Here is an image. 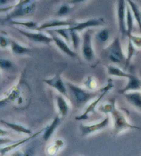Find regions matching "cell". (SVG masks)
Masks as SVG:
<instances>
[{"label": "cell", "instance_id": "6da1fadb", "mask_svg": "<svg viewBox=\"0 0 141 156\" xmlns=\"http://www.w3.org/2000/svg\"><path fill=\"white\" fill-rule=\"evenodd\" d=\"M66 87L72 102L76 106L85 105L92 99L97 98L101 94L98 93L100 90L99 92H90L70 82L66 83Z\"/></svg>", "mask_w": 141, "mask_h": 156}, {"label": "cell", "instance_id": "7a4b0ae2", "mask_svg": "<svg viewBox=\"0 0 141 156\" xmlns=\"http://www.w3.org/2000/svg\"><path fill=\"white\" fill-rule=\"evenodd\" d=\"M110 114L113 120V133L114 136H117L120 133L127 129H140V127L130 124L124 114L117 108L116 105H114L112 109Z\"/></svg>", "mask_w": 141, "mask_h": 156}, {"label": "cell", "instance_id": "3957f363", "mask_svg": "<svg viewBox=\"0 0 141 156\" xmlns=\"http://www.w3.org/2000/svg\"><path fill=\"white\" fill-rule=\"evenodd\" d=\"M105 53L109 60L114 64L123 65L126 62V56L125 55L122 48L121 40L119 37H116L112 42L105 49Z\"/></svg>", "mask_w": 141, "mask_h": 156}, {"label": "cell", "instance_id": "277c9868", "mask_svg": "<svg viewBox=\"0 0 141 156\" xmlns=\"http://www.w3.org/2000/svg\"><path fill=\"white\" fill-rule=\"evenodd\" d=\"M114 88V84H113V82H112V79H109L108 81V84H107L105 87L102 88L101 90V93L99 95L95 100L92 101L90 105H88L87 108H85V110L84 111V113L81 114V115L75 117V120L77 121H83V120H85L89 118V116L91 113H94L95 111L96 107L98 105V103L101 102V100L103 98L104 96H105L109 90H110L112 88Z\"/></svg>", "mask_w": 141, "mask_h": 156}, {"label": "cell", "instance_id": "5b68a950", "mask_svg": "<svg viewBox=\"0 0 141 156\" xmlns=\"http://www.w3.org/2000/svg\"><path fill=\"white\" fill-rule=\"evenodd\" d=\"M93 30L92 29H86L83 35L81 42V52L83 58L87 62H91L95 58V51L92 44V35Z\"/></svg>", "mask_w": 141, "mask_h": 156}, {"label": "cell", "instance_id": "8992f818", "mask_svg": "<svg viewBox=\"0 0 141 156\" xmlns=\"http://www.w3.org/2000/svg\"><path fill=\"white\" fill-rule=\"evenodd\" d=\"M13 27V26H12ZM15 30L18 31L21 35L24 36L28 40L35 43H40L43 44H46L48 45L50 43L53 42V39L50 35H48L46 33H42L41 31H37V32H30V31L23 30L22 28H19L17 27H13Z\"/></svg>", "mask_w": 141, "mask_h": 156}, {"label": "cell", "instance_id": "52a82bcc", "mask_svg": "<svg viewBox=\"0 0 141 156\" xmlns=\"http://www.w3.org/2000/svg\"><path fill=\"white\" fill-rule=\"evenodd\" d=\"M35 4L31 3L24 6H19L10 10V12L6 15L3 22H9V21L12 20H16L17 18H21L24 17L26 15H28L35 10Z\"/></svg>", "mask_w": 141, "mask_h": 156}, {"label": "cell", "instance_id": "ba28073f", "mask_svg": "<svg viewBox=\"0 0 141 156\" xmlns=\"http://www.w3.org/2000/svg\"><path fill=\"white\" fill-rule=\"evenodd\" d=\"M45 31H46L53 37V41L60 51L70 58H74L77 56V53L72 50V48L69 46V44L66 40H64L61 37H60L57 33L53 32L51 29H47Z\"/></svg>", "mask_w": 141, "mask_h": 156}, {"label": "cell", "instance_id": "9c48e42d", "mask_svg": "<svg viewBox=\"0 0 141 156\" xmlns=\"http://www.w3.org/2000/svg\"><path fill=\"white\" fill-rule=\"evenodd\" d=\"M43 82H45L46 84H48L49 87L53 88L54 89L57 90L60 94L66 96V98H69L66 85L65 84L61 77V71L57 73L51 79H45L43 80Z\"/></svg>", "mask_w": 141, "mask_h": 156}, {"label": "cell", "instance_id": "30bf717a", "mask_svg": "<svg viewBox=\"0 0 141 156\" xmlns=\"http://www.w3.org/2000/svg\"><path fill=\"white\" fill-rule=\"evenodd\" d=\"M126 0H118L117 2V20L120 33L122 37L127 36V28L125 18H126Z\"/></svg>", "mask_w": 141, "mask_h": 156}, {"label": "cell", "instance_id": "8fae6325", "mask_svg": "<svg viewBox=\"0 0 141 156\" xmlns=\"http://www.w3.org/2000/svg\"><path fill=\"white\" fill-rule=\"evenodd\" d=\"M109 121H110L109 116L108 114H106L105 118L101 122H98V123L90 124V125H84V124H81L80 125V131L81 133V136H87L88 135H90L94 133L105 129L108 126Z\"/></svg>", "mask_w": 141, "mask_h": 156}, {"label": "cell", "instance_id": "7c38bea8", "mask_svg": "<svg viewBox=\"0 0 141 156\" xmlns=\"http://www.w3.org/2000/svg\"><path fill=\"white\" fill-rule=\"evenodd\" d=\"M77 22L71 20H50L46 22L38 27L36 30L42 31L51 28H57L61 27H71L77 24Z\"/></svg>", "mask_w": 141, "mask_h": 156}, {"label": "cell", "instance_id": "4fadbf2b", "mask_svg": "<svg viewBox=\"0 0 141 156\" xmlns=\"http://www.w3.org/2000/svg\"><path fill=\"white\" fill-rule=\"evenodd\" d=\"M105 24V22L103 18H96V19H91L86 20L85 22L77 23V24L70 27V29L77 30V31H82L83 30L88 29L89 28L101 27Z\"/></svg>", "mask_w": 141, "mask_h": 156}, {"label": "cell", "instance_id": "5bb4252c", "mask_svg": "<svg viewBox=\"0 0 141 156\" xmlns=\"http://www.w3.org/2000/svg\"><path fill=\"white\" fill-rule=\"evenodd\" d=\"M45 129H46V127H44L43 129H41L40 131L36 132V133H34L33 135H32V136H30L28 137H26V138L21 140H18V141H15L14 143H12L11 144H9V145H8V146H6L4 147H2L1 149H0V153H1V155H6V153H8L9 152H10L11 151L16 149L17 148L20 147L21 145L23 144L24 143L28 142L31 139H33L35 137H36V136H38V135L41 134V133H43V131H45Z\"/></svg>", "mask_w": 141, "mask_h": 156}, {"label": "cell", "instance_id": "9a60e30c", "mask_svg": "<svg viewBox=\"0 0 141 156\" xmlns=\"http://www.w3.org/2000/svg\"><path fill=\"white\" fill-rule=\"evenodd\" d=\"M63 119H64V118L58 113L56 115V117H54V118L53 119V122H51V124L50 125L46 126L45 131H43V140L44 141H48L52 136L54 134V133L55 132L56 129L58 128L59 124L61 123Z\"/></svg>", "mask_w": 141, "mask_h": 156}, {"label": "cell", "instance_id": "2e32d148", "mask_svg": "<svg viewBox=\"0 0 141 156\" xmlns=\"http://www.w3.org/2000/svg\"><path fill=\"white\" fill-rule=\"evenodd\" d=\"M126 86L122 89L119 90L120 94L124 95L128 91H136V90H141V80L138 77L132 75L130 77Z\"/></svg>", "mask_w": 141, "mask_h": 156}, {"label": "cell", "instance_id": "e0dca14e", "mask_svg": "<svg viewBox=\"0 0 141 156\" xmlns=\"http://www.w3.org/2000/svg\"><path fill=\"white\" fill-rule=\"evenodd\" d=\"M127 102L141 112V93L139 90L126 93L124 94Z\"/></svg>", "mask_w": 141, "mask_h": 156}, {"label": "cell", "instance_id": "ac0fdd59", "mask_svg": "<svg viewBox=\"0 0 141 156\" xmlns=\"http://www.w3.org/2000/svg\"><path fill=\"white\" fill-rule=\"evenodd\" d=\"M56 102L57 106L59 111V114L63 118H64L69 113L70 106L68 104L65 100L62 94L57 95L56 97Z\"/></svg>", "mask_w": 141, "mask_h": 156}, {"label": "cell", "instance_id": "d6986e66", "mask_svg": "<svg viewBox=\"0 0 141 156\" xmlns=\"http://www.w3.org/2000/svg\"><path fill=\"white\" fill-rule=\"evenodd\" d=\"M1 124H4L7 128H9L12 129V131H15L16 133H23L26 134L28 136H32L33 132L30 129L26 128V127L23 126L21 124H17V123H12V122H6L4 120H1Z\"/></svg>", "mask_w": 141, "mask_h": 156}, {"label": "cell", "instance_id": "ffe728a7", "mask_svg": "<svg viewBox=\"0 0 141 156\" xmlns=\"http://www.w3.org/2000/svg\"><path fill=\"white\" fill-rule=\"evenodd\" d=\"M10 40V46L11 48V51L12 53L15 55H25L27 53H29L30 52V48L26 47V46H22L17 41L14 40L13 39H9Z\"/></svg>", "mask_w": 141, "mask_h": 156}, {"label": "cell", "instance_id": "44dd1931", "mask_svg": "<svg viewBox=\"0 0 141 156\" xmlns=\"http://www.w3.org/2000/svg\"><path fill=\"white\" fill-rule=\"evenodd\" d=\"M126 1L132 10L134 20L136 22L138 27H139L140 32L141 33V11L139 9V6L133 0H126Z\"/></svg>", "mask_w": 141, "mask_h": 156}, {"label": "cell", "instance_id": "7402d4cb", "mask_svg": "<svg viewBox=\"0 0 141 156\" xmlns=\"http://www.w3.org/2000/svg\"><path fill=\"white\" fill-rule=\"evenodd\" d=\"M108 73L110 76H116L119 77H125V78H129L132 76L131 73H128L124 70L122 71L120 68L117 66H114L112 65L108 66Z\"/></svg>", "mask_w": 141, "mask_h": 156}, {"label": "cell", "instance_id": "603a6c76", "mask_svg": "<svg viewBox=\"0 0 141 156\" xmlns=\"http://www.w3.org/2000/svg\"><path fill=\"white\" fill-rule=\"evenodd\" d=\"M134 15H133L131 9H130L129 6L127 4L126 7V18H125L127 28V36L132 33L133 28H134Z\"/></svg>", "mask_w": 141, "mask_h": 156}, {"label": "cell", "instance_id": "cb8c5ba5", "mask_svg": "<svg viewBox=\"0 0 141 156\" xmlns=\"http://www.w3.org/2000/svg\"><path fill=\"white\" fill-rule=\"evenodd\" d=\"M9 24L11 26H19L30 30H36L38 26L36 22L33 21H18L16 20H12L9 21Z\"/></svg>", "mask_w": 141, "mask_h": 156}, {"label": "cell", "instance_id": "d4e9b609", "mask_svg": "<svg viewBox=\"0 0 141 156\" xmlns=\"http://www.w3.org/2000/svg\"><path fill=\"white\" fill-rule=\"evenodd\" d=\"M136 53V47L132 43V40L130 39H128V45H127V53L126 56V62H125V64L124 66V71H126L127 69L129 67L131 61L134 56Z\"/></svg>", "mask_w": 141, "mask_h": 156}, {"label": "cell", "instance_id": "484cf974", "mask_svg": "<svg viewBox=\"0 0 141 156\" xmlns=\"http://www.w3.org/2000/svg\"><path fill=\"white\" fill-rule=\"evenodd\" d=\"M52 30L57 33V35L61 37L64 40H66L69 44H71V39H70V33L69 27H61L57 28H53Z\"/></svg>", "mask_w": 141, "mask_h": 156}, {"label": "cell", "instance_id": "4316f807", "mask_svg": "<svg viewBox=\"0 0 141 156\" xmlns=\"http://www.w3.org/2000/svg\"><path fill=\"white\" fill-rule=\"evenodd\" d=\"M70 39H71V44L72 45V47L74 50H78L81 45V43L82 42L81 40L80 35L79 34V31L70 29Z\"/></svg>", "mask_w": 141, "mask_h": 156}, {"label": "cell", "instance_id": "83f0119b", "mask_svg": "<svg viewBox=\"0 0 141 156\" xmlns=\"http://www.w3.org/2000/svg\"><path fill=\"white\" fill-rule=\"evenodd\" d=\"M33 1H35V0H19V1L15 5H12V6H7V7L2 6L1 12L10 11V10H12V9H15V8L22 6H24V5H27V4L33 3Z\"/></svg>", "mask_w": 141, "mask_h": 156}, {"label": "cell", "instance_id": "f1b7e54d", "mask_svg": "<svg viewBox=\"0 0 141 156\" xmlns=\"http://www.w3.org/2000/svg\"><path fill=\"white\" fill-rule=\"evenodd\" d=\"M109 37V30L106 28L101 30L96 35V38L102 43H105L108 40Z\"/></svg>", "mask_w": 141, "mask_h": 156}, {"label": "cell", "instance_id": "f546056e", "mask_svg": "<svg viewBox=\"0 0 141 156\" xmlns=\"http://www.w3.org/2000/svg\"><path fill=\"white\" fill-rule=\"evenodd\" d=\"M64 144V142L62 140H56V142H54V144L52 145L51 147H49L48 153H51V154H54V153H56L60 149H61Z\"/></svg>", "mask_w": 141, "mask_h": 156}, {"label": "cell", "instance_id": "4dcf8cb0", "mask_svg": "<svg viewBox=\"0 0 141 156\" xmlns=\"http://www.w3.org/2000/svg\"><path fill=\"white\" fill-rule=\"evenodd\" d=\"M127 37H128V39H130L132 40V43L135 46V47L138 48H141V36L133 35L132 33V34L128 35Z\"/></svg>", "mask_w": 141, "mask_h": 156}, {"label": "cell", "instance_id": "1f68e13d", "mask_svg": "<svg viewBox=\"0 0 141 156\" xmlns=\"http://www.w3.org/2000/svg\"><path fill=\"white\" fill-rule=\"evenodd\" d=\"M114 105H115V100H114L112 102H110L109 104H106V105H105L101 106L100 107H99L98 110L105 114L110 113L112 109L113 108Z\"/></svg>", "mask_w": 141, "mask_h": 156}, {"label": "cell", "instance_id": "d6a6232c", "mask_svg": "<svg viewBox=\"0 0 141 156\" xmlns=\"http://www.w3.org/2000/svg\"><path fill=\"white\" fill-rule=\"evenodd\" d=\"M0 67L2 70H9L12 67V63L10 59L2 58L0 59Z\"/></svg>", "mask_w": 141, "mask_h": 156}, {"label": "cell", "instance_id": "836d02e7", "mask_svg": "<svg viewBox=\"0 0 141 156\" xmlns=\"http://www.w3.org/2000/svg\"><path fill=\"white\" fill-rule=\"evenodd\" d=\"M70 11V7L67 4H63L62 6L59 8L58 11H57V15L59 16H65L67 15Z\"/></svg>", "mask_w": 141, "mask_h": 156}, {"label": "cell", "instance_id": "e575fe53", "mask_svg": "<svg viewBox=\"0 0 141 156\" xmlns=\"http://www.w3.org/2000/svg\"><path fill=\"white\" fill-rule=\"evenodd\" d=\"M10 45V40L6 36L2 34L0 36V46L1 48H6Z\"/></svg>", "mask_w": 141, "mask_h": 156}, {"label": "cell", "instance_id": "d590c367", "mask_svg": "<svg viewBox=\"0 0 141 156\" xmlns=\"http://www.w3.org/2000/svg\"><path fill=\"white\" fill-rule=\"evenodd\" d=\"M87 0H68L67 2V4H80V3H83V2H85Z\"/></svg>", "mask_w": 141, "mask_h": 156}, {"label": "cell", "instance_id": "8d00e7d4", "mask_svg": "<svg viewBox=\"0 0 141 156\" xmlns=\"http://www.w3.org/2000/svg\"><path fill=\"white\" fill-rule=\"evenodd\" d=\"M8 2V0H0V4L2 6H4V5L6 4Z\"/></svg>", "mask_w": 141, "mask_h": 156}]
</instances>
